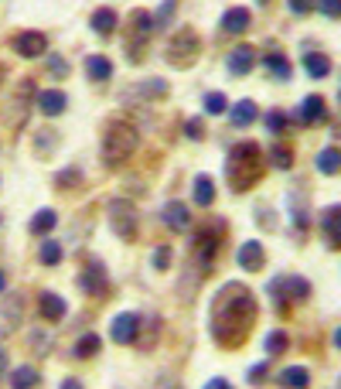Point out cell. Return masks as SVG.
I'll use <instances>...</instances> for the list:
<instances>
[{"instance_id": "6da1fadb", "label": "cell", "mask_w": 341, "mask_h": 389, "mask_svg": "<svg viewBox=\"0 0 341 389\" xmlns=\"http://www.w3.org/2000/svg\"><path fill=\"white\" fill-rule=\"evenodd\" d=\"M253 318H256V301H253V294H249L242 284H229L218 297H215V308H211V332H215L218 341L236 345V341H242V335L249 332Z\"/></svg>"}, {"instance_id": "7a4b0ae2", "label": "cell", "mask_w": 341, "mask_h": 389, "mask_svg": "<svg viewBox=\"0 0 341 389\" xmlns=\"http://www.w3.org/2000/svg\"><path fill=\"white\" fill-rule=\"evenodd\" d=\"M256 168H260V151L256 144H236L229 151V184L242 191L256 182Z\"/></svg>"}, {"instance_id": "3957f363", "label": "cell", "mask_w": 341, "mask_h": 389, "mask_svg": "<svg viewBox=\"0 0 341 389\" xmlns=\"http://www.w3.org/2000/svg\"><path fill=\"white\" fill-rule=\"evenodd\" d=\"M137 140H140L137 127H130V123H113V127L106 130V140H103V161L106 164H123V161L137 151Z\"/></svg>"}, {"instance_id": "277c9868", "label": "cell", "mask_w": 341, "mask_h": 389, "mask_svg": "<svg viewBox=\"0 0 341 389\" xmlns=\"http://www.w3.org/2000/svg\"><path fill=\"white\" fill-rule=\"evenodd\" d=\"M198 34L195 31H178V34H171V41H167V62H174V65H191L195 58H198Z\"/></svg>"}, {"instance_id": "5b68a950", "label": "cell", "mask_w": 341, "mask_h": 389, "mask_svg": "<svg viewBox=\"0 0 341 389\" xmlns=\"http://www.w3.org/2000/svg\"><path fill=\"white\" fill-rule=\"evenodd\" d=\"M109 215H113V229H116L120 239H133L137 236V208L127 198H116L109 205Z\"/></svg>"}, {"instance_id": "8992f818", "label": "cell", "mask_w": 341, "mask_h": 389, "mask_svg": "<svg viewBox=\"0 0 341 389\" xmlns=\"http://www.w3.org/2000/svg\"><path fill=\"white\" fill-rule=\"evenodd\" d=\"M137 328H140V318L130 311L116 314L113 318V325H109V335H113V341H120V345H130L133 338H137Z\"/></svg>"}, {"instance_id": "52a82bcc", "label": "cell", "mask_w": 341, "mask_h": 389, "mask_svg": "<svg viewBox=\"0 0 341 389\" xmlns=\"http://www.w3.org/2000/svg\"><path fill=\"white\" fill-rule=\"evenodd\" d=\"M82 290L85 294H92V297H103L106 294V273H103V266L99 263H89L85 270H82Z\"/></svg>"}, {"instance_id": "ba28073f", "label": "cell", "mask_w": 341, "mask_h": 389, "mask_svg": "<svg viewBox=\"0 0 341 389\" xmlns=\"http://www.w3.org/2000/svg\"><path fill=\"white\" fill-rule=\"evenodd\" d=\"M14 52L25 55V58H38L45 52V34H34V31H25L14 38Z\"/></svg>"}, {"instance_id": "9c48e42d", "label": "cell", "mask_w": 341, "mask_h": 389, "mask_svg": "<svg viewBox=\"0 0 341 389\" xmlns=\"http://www.w3.org/2000/svg\"><path fill=\"white\" fill-rule=\"evenodd\" d=\"M164 222L171 226V229H188V222H191V215H188V208L181 205V202H167L164 205Z\"/></svg>"}, {"instance_id": "30bf717a", "label": "cell", "mask_w": 341, "mask_h": 389, "mask_svg": "<svg viewBox=\"0 0 341 389\" xmlns=\"http://www.w3.org/2000/svg\"><path fill=\"white\" fill-rule=\"evenodd\" d=\"M253 62H256V52L242 45V48H236V52L229 55V72H232V76H242V72L253 69Z\"/></svg>"}, {"instance_id": "8fae6325", "label": "cell", "mask_w": 341, "mask_h": 389, "mask_svg": "<svg viewBox=\"0 0 341 389\" xmlns=\"http://www.w3.org/2000/svg\"><path fill=\"white\" fill-rule=\"evenodd\" d=\"M300 120L307 123V127H314L324 120V100L321 96H307L304 103H300Z\"/></svg>"}, {"instance_id": "7c38bea8", "label": "cell", "mask_w": 341, "mask_h": 389, "mask_svg": "<svg viewBox=\"0 0 341 389\" xmlns=\"http://www.w3.org/2000/svg\"><path fill=\"white\" fill-rule=\"evenodd\" d=\"M38 106H41V113L58 116V113L65 109V93H58V89H45V93H38Z\"/></svg>"}, {"instance_id": "4fadbf2b", "label": "cell", "mask_w": 341, "mask_h": 389, "mask_svg": "<svg viewBox=\"0 0 341 389\" xmlns=\"http://www.w3.org/2000/svg\"><path fill=\"white\" fill-rule=\"evenodd\" d=\"M324 233H328V243H331V246H341V205L324 212Z\"/></svg>"}, {"instance_id": "5bb4252c", "label": "cell", "mask_w": 341, "mask_h": 389, "mask_svg": "<svg viewBox=\"0 0 341 389\" xmlns=\"http://www.w3.org/2000/svg\"><path fill=\"white\" fill-rule=\"evenodd\" d=\"M85 76L96 79V82H106V79L113 76V65H109V58H103V55H92V58H85Z\"/></svg>"}, {"instance_id": "9a60e30c", "label": "cell", "mask_w": 341, "mask_h": 389, "mask_svg": "<svg viewBox=\"0 0 341 389\" xmlns=\"http://www.w3.org/2000/svg\"><path fill=\"white\" fill-rule=\"evenodd\" d=\"M307 383H311V376H307V369H300V365L280 372V386L284 389H307Z\"/></svg>"}, {"instance_id": "2e32d148", "label": "cell", "mask_w": 341, "mask_h": 389, "mask_svg": "<svg viewBox=\"0 0 341 389\" xmlns=\"http://www.w3.org/2000/svg\"><path fill=\"white\" fill-rule=\"evenodd\" d=\"M147 34H151V18H147L144 11H137V14H133V38H130V55H137V45H140V41H147Z\"/></svg>"}, {"instance_id": "e0dca14e", "label": "cell", "mask_w": 341, "mask_h": 389, "mask_svg": "<svg viewBox=\"0 0 341 389\" xmlns=\"http://www.w3.org/2000/svg\"><path fill=\"white\" fill-rule=\"evenodd\" d=\"M239 263H242V270H260L263 266V246L260 243H246V246L239 250Z\"/></svg>"}, {"instance_id": "ac0fdd59", "label": "cell", "mask_w": 341, "mask_h": 389, "mask_svg": "<svg viewBox=\"0 0 341 389\" xmlns=\"http://www.w3.org/2000/svg\"><path fill=\"white\" fill-rule=\"evenodd\" d=\"M222 27H225L229 34H242V31L249 27V11H242V7H236V11H229V14L222 18Z\"/></svg>"}, {"instance_id": "d6986e66", "label": "cell", "mask_w": 341, "mask_h": 389, "mask_svg": "<svg viewBox=\"0 0 341 389\" xmlns=\"http://www.w3.org/2000/svg\"><path fill=\"white\" fill-rule=\"evenodd\" d=\"M38 311L45 314V318H52V321H58V318L65 314V301H62L58 294H41V304H38Z\"/></svg>"}, {"instance_id": "ffe728a7", "label": "cell", "mask_w": 341, "mask_h": 389, "mask_svg": "<svg viewBox=\"0 0 341 389\" xmlns=\"http://www.w3.org/2000/svg\"><path fill=\"white\" fill-rule=\"evenodd\" d=\"M92 27H96V34H113V31H116V14H113V11H96V14H92Z\"/></svg>"}, {"instance_id": "44dd1931", "label": "cell", "mask_w": 341, "mask_h": 389, "mask_svg": "<svg viewBox=\"0 0 341 389\" xmlns=\"http://www.w3.org/2000/svg\"><path fill=\"white\" fill-rule=\"evenodd\" d=\"M256 120V103H249V100H242V103L232 109V123L236 127H249Z\"/></svg>"}, {"instance_id": "7402d4cb", "label": "cell", "mask_w": 341, "mask_h": 389, "mask_svg": "<svg viewBox=\"0 0 341 389\" xmlns=\"http://www.w3.org/2000/svg\"><path fill=\"white\" fill-rule=\"evenodd\" d=\"M211 191H215V188H211V178L209 175H198V178H195V202H198V205H211V198H215Z\"/></svg>"}, {"instance_id": "603a6c76", "label": "cell", "mask_w": 341, "mask_h": 389, "mask_svg": "<svg viewBox=\"0 0 341 389\" xmlns=\"http://www.w3.org/2000/svg\"><path fill=\"white\" fill-rule=\"evenodd\" d=\"M304 69H307V76L321 79V76H328V72H331V62H328L324 55H307V58H304Z\"/></svg>"}, {"instance_id": "cb8c5ba5", "label": "cell", "mask_w": 341, "mask_h": 389, "mask_svg": "<svg viewBox=\"0 0 341 389\" xmlns=\"http://www.w3.org/2000/svg\"><path fill=\"white\" fill-rule=\"evenodd\" d=\"M55 222H58V215H55L52 208H41V212L31 219V229H34V233H52Z\"/></svg>"}, {"instance_id": "d4e9b609", "label": "cell", "mask_w": 341, "mask_h": 389, "mask_svg": "<svg viewBox=\"0 0 341 389\" xmlns=\"http://www.w3.org/2000/svg\"><path fill=\"white\" fill-rule=\"evenodd\" d=\"M317 168H321L324 175H335V171H341V151H335V147H328L324 154L317 157Z\"/></svg>"}, {"instance_id": "484cf974", "label": "cell", "mask_w": 341, "mask_h": 389, "mask_svg": "<svg viewBox=\"0 0 341 389\" xmlns=\"http://www.w3.org/2000/svg\"><path fill=\"white\" fill-rule=\"evenodd\" d=\"M96 352H99V338H96V335H82L79 345H76V355H79V359H89V355H96Z\"/></svg>"}, {"instance_id": "4316f807", "label": "cell", "mask_w": 341, "mask_h": 389, "mask_svg": "<svg viewBox=\"0 0 341 389\" xmlns=\"http://www.w3.org/2000/svg\"><path fill=\"white\" fill-rule=\"evenodd\" d=\"M11 383H14V389H31L38 383V372H34V369H18V372L11 376Z\"/></svg>"}, {"instance_id": "83f0119b", "label": "cell", "mask_w": 341, "mask_h": 389, "mask_svg": "<svg viewBox=\"0 0 341 389\" xmlns=\"http://www.w3.org/2000/svg\"><path fill=\"white\" fill-rule=\"evenodd\" d=\"M38 257H41V263H45V266H55V263L62 259V246H58V243H45Z\"/></svg>"}, {"instance_id": "f1b7e54d", "label": "cell", "mask_w": 341, "mask_h": 389, "mask_svg": "<svg viewBox=\"0 0 341 389\" xmlns=\"http://www.w3.org/2000/svg\"><path fill=\"white\" fill-rule=\"evenodd\" d=\"M284 348H287V335H284V332H273V335L266 338V352H270V355H277V352H284Z\"/></svg>"}, {"instance_id": "f546056e", "label": "cell", "mask_w": 341, "mask_h": 389, "mask_svg": "<svg viewBox=\"0 0 341 389\" xmlns=\"http://www.w3.org/2000/svg\"><path fill=\"white\" fill-rule=\"evenodd\" d=\"M273 168H280V171H287L290 168V161H293V154H290L287 147H273Z\"/></svg>"}, {"instance_id": "4dcf8cb0", "label": "cell", "mask_w": 341, "mask_h": 389, "mask_svg": "<svg viewBox=\"0 0 341 389\" xmlns=\"http://www.w3.org/2000/svg\"><path fill=\"white\" fill-rule=\"evenodd\" d=\"M266 65H270V69H273L277 76L290 79V65H287V62H284V55H270V58H266Z\"/></svg>"}, {"instance_id": "1f68e13d", "label": "cell", "mask_w": 341, "mask_h": 389, "mask_svg": "<svg viewBox=\"0 0 341 389\" xmlns=\"http://www.w3.org/2000/svg\"><path fill=\"white\" fill-rule=\"evenodd\" d=\"M205 109H209V113H225V96L211 93L209 100H205Z\"/></svg>"}, {"instance_id": "d6a6232c", "label": "cell", "mask_w": 341, "mask_h": 389, "mask_svg": "<svg viewBox=\"0 0 341 389\" xmlns=\"http://www.w3.org/2000/svg\"><path fill=\"white\" fill-rule=\"evenodd\" d=\"M154 266H158V270H167V266H171V250H167V246H158V253H154Z\"/></svg>"}, {"instance_id": "836d02e7", "label": "cell", "mask_w": 341, "mask_h": 389, "mask_svg": "<svg viewBox=\"0 0 341 389\" xmlns=\"http://www.w3.org/2000/svg\"><path fill=\"white\" fill-rule=\"evenodd\" d=\"M321 14H328V18H341V0H321Z\"/></svg>"}, {"instance_id": "e575fe53", "label": "cell", "mask_w": 341, "mask_h": 389, "mask_svg": "<svg viewBox=\"0 0 341 389\" xmlns=\"http://www.w3.org/2000/svg\"><path fill=\"white\" fill-rule=\"evenodd\" d=\"M48 69H52V76H69V62H65V58H58V55L48 62Z\"/></svg>"}, {"instance_id": "d590c367", "label": "cell", "mask_w": 341, "mask_h": 389, "mask_svg": "<svg viewBox=\"0 0 341 389\" xmlns=\"http://www.w3.org/2000/svg\"><path fill=\"white\" fill-rule=\"evenodd\" d=\"M290 7H293V14H307V11H314V0H290Z\"/></svg>"}, {"instance_id": "8d00e7d4", "label": "cell", "mask_w": 341, "mask_h": 389, "mask_svg": "<svg viewBox=\"0 0 341 389\" xmlns=\"http://www.w3.org/2000/svg\"><path fill=\"white\" fill-rule=\"evenodd\" d=\"M184 133H188L191 140H198V137H202L205 130H202V123H198V120H188V127H184Z\"/></svg>"}, {"instance_id": "74e56055", "label": "cell", "mask_w": 341, "mask_h": 389, "mask_svg": "<svg viewBox=\"0 0 341 389\" xmlns=\"http://www.w3.org/2000/svg\"><path fill=\"white\" fill-rule=\"evenodd\" d=\"M266 123H270V130L277 133V130H284V127H287V116H280V113H273V116H270Z\"/></svg>"}, {"instance_id": "f35d334b", "label": "cell", "mask_w": 341, "mask_h": 389, "mask_svg": "<svg viewBox=\"0 0 341 389\" xmlns=\"http://www.w3.org/2000/svg\"><path fill=\"white\" fill-rule=\"evenodd\" d=\"M79 182V175L76 171H65V175H58V184H76Z\"/></svg>"}, {"instance_id": "ab89813d", "label": "cell", "mask_w": 341, "mask_h": 389, "mask_svg": "<svg viewBox=\"0 0 341 389\" xmlns=\"http://www.w3.org/2000/svg\"><path fill=\"white\" fill-rule=\"evenodd\" d=\"M62 389H82V386L76 383V379H69V383H62Z\"/></svg>"}, {"instance_id": "60d3db41", "label": "cell", "mask_w": 341, "mask_h": 389, "mask_svg": "<svg viewBox=\"0 0 341 389\" xmlns=\"http://www.w3.org/2000/svg\"><path fill=\"white\" fill-rule=\"evenodd\" d=\"M209 389H225V383H218V379H215V383H209Z\"/></svg>"}, {"instance_id": "b9f144b4", "label": "cell", "mask_w": 341, "mask_h": 389, "mask_svg": "<svg viewBox=\"0 0 341 389\" xmlns=\"http://www.w3.org/2000/svg\"><path fill=\"white\" fill-rule=\"evenodd\" d=\"M335 345H338V348H341V332H338V335H335Z\"/></svg>"}, {"instance_id": "7bdbcfd3", "label": "cell", "mask_w": 341, "mask_h": 389, "mask_svg": "<svg viewBox=\"0 0 341 389\" xmlns=\"http://www.w3.org/2000/svg\"><path fill=\"white\" fill-rule=\"evenodd\" d=\"M4 287H7V280H4V273H0V290H4Z\"/></svg>"}, {"instance_id": "ee69618b", "label": "cell", "mask_w": 341, "mask_h": 389, "mask_svg": "<svg viewBox=\"0 0 341 389\" xmlns=\"http://www.w3.org/2000/svg\"><path fill=\"white\" fill-rule=\"evenodd\" d=\"M338 100H341V96H338Z\"/></svg>"}]
</instances>
